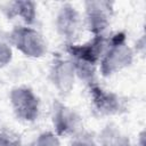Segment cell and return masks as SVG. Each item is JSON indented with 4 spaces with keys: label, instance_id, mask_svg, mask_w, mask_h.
Listing matches in <instances>:
<instances>
[{
    "label": "cell",
    "instance_id": "cell-14",
    "mask_svg": "<svg viewBox=\"0 0 146 146\" xmlns=\"http://www.w3.org/2000/svg\"><path fill=\"white\" fill-rule=\"evenodd\" d=\"M11 59V50L10 48L0 41V67L7 65Z\"/></svg>",
    "mask_w": 146,
    "mask_h": 146
},
{
    "label": "cell",
    "instance_id": "cell-7",
    "mask_svg": "<svg viewBox=\"0 0 146 146\" xmlns=\"http://www.w3.org/2000/svg\"><path fill=\"white\" fill-rule=\"evenodd\" d=\"M86 21L88 30L94 35H102L111 24L113 16V2L110 1H87Z\"/></svg>",
    "mask_w": 146,
    "mask_h": 146
},
{
    "label": "cell",
    "instance_id": "cell-15",
    "mask_svg": "<svg viewBox=\"0 0 146 146\" xmlns=\"http://www.w3.org/2000/svg\"><path fill=\"white\" fill-rule=\"evenodd\" d=\"M70 146H98L89 136L87 135H79L75 137V139L72 141Z\"/></svg>",
    "mask_w": 146,
    "mask_h": 146
},
{
    "label": "cell",
    "instance_id": "cell-6",
    "mask_svg": "<svg viewBox=\"0 0 146 146\" xmlns=\"http://www.w3.org/2000/svg\"><path fill=\"white\" fill-rule=\"evenodd\" d=\"M52 124L57 136L76 137L82 133L81 116L59 100H55L52 105Z\"/></svg>",
    "mask_w": 146,
    "mask_h": 146
},
{
    "label": "cell",
    "instance_id": "cell-10",
    "mask_svg": "<svg viewBox=\"0 0 146 146\" xmlns=\"http://www.w3.org/2000/svg\"><path fill=\"white\" fill-rule=\"evenodd\" d=\"M2 10L8 19L18 16L27 25H32L36 17L35 3L33 1H11L6 3Z\"/></svg>",
    "mask_w": 146,
    "mask_h": 146
},
{
    "label": "cell",
    "instance_id": "cell-3",
    "mask_svg": "<svg viewBox=\"0 0 146 146\" xmlns=\"http://www.w3.org/2000/svg\"><path fill=\"white\" fill-rule=\"evenodd\" d=\"M88 92L91 110L98 116L120 114L125 108L123 100L117 94L104 89L95 81L88 84Z\"/></svg>",
    "mask_w": 146,
    "mask_h": 146
},
{
    "label": "cell",
    "instance_id": "cell-4",
    "mask_svg": "<svg viewBox=\"0 0 146 146\" xmlns=\"http://www.w3.org/2000/svg\"><path fill=\"white\" fill-rule=\"evenodd\" d=\"M11 43L27 57L38 58L47 51V44L42 35L30 26H16L10 33Z\"/></svg>",
    "mask_w": 146,
    "mask_h": 146
},
{
    "label": "cell",
    "instance_id": "cell-11",
    "mask_svg": "<svg viewBox=\"0 0 146 146\" xmlns=\"http://www.w3.org/2000/svg\"><path fill=\"white\" fill-rule=\"evenodd\" d=\"M98 146H131L128 137L121 133V131L112 125H106L98 136Z\"/></svg>",
    "mask_w": 146,
    "mask_h": 146
},
{
    "label": "cell",
    "instance_id": "cell-13",
    "mask_svg": "<svg viewBox=\"0 0 146 146\" xmlns=\"http://www.w3.org/2000/svg\"><path fill=\"white\" fill-rule=\"evenodd\" d=\"M32 146H60V144H59V139L57 138V135L47 131L41 133L34 140Z\"/></svg>",
    "mask_w": 146,
    "mask_h": 146
},
{
    "label": "cell",
    "instance_id": "cell-2",
    "mask_svg": "<svg viewBox=\"0 0 146 146\" xmlns=\"http://www.w3.org/2000/svg\"><path fill=\"white\" fill-rule=\"evenodd\" d=\"M125 33L116 32L107 39V46L100 58V73L110 76L131 65L133 52L125 42Z\"/></svg>",
    "mask_w": 146,
    "mask_h": 146
},
{
    "label": "cell",
    "instance_id": "cell-9",
    "mask_svg": "<svg viewBox=\"0 0 146 146\" xmlns=\"http://www.w3.org/2000/svg\"><path fill=\"white\" fill-rule=\"evenodd\" d=\"M50 80L59 94H68L74 86L75 71L71 59H64L62 57H56L52 60L50 68Z\"/></svg>",
    "mask_w": 146,
    "mask_h": 146
},
{
    "label": "cell",
    "instance_id": "cell-1",
    "mask_svg": "<svg viewBox=\"0 0 146 146\" xmlns=\"http://www.w3.org/2000/svg\"><path fill=\"white\" fill-rule=\"evenodd\" d=\"M106 46L107 39L104 34L94 35L91 40L82 44H66V51L72 58L71 62L74 66L75 74L88 84L94 82L95 67L100 60Z\"/></svg>",
    "mask_w": 146,
    "mask_h": 146
},
{
    "label": "cell",
    "instance_id": "cell-5",
    "mask_svg": "<svg viewBox=\"0 0 146 146\" xmlns=\"http://www.w3.org/2000/svg\"><path fill=\"white\" fill-rule=\"evenodd\" d=\"M9 98L17 119L24 122H33L38 117L40 102L31 88L16 87L10 91Z\"/></svg>",
    "mask_w": 146,
    "mask_h": 146
},
{
    "label": "cell",
    "instance_id": "cell-8",
    "mask_svg": "<svg viewBox=\"0 0 146 146\" xmlns=\"http://www.w3.org/2000/svg\"><path fill=\"white\" fill-rule=\"evenodd\" d=\"M57 32L62 38H65L68 43H74L79 38L82 27V21L78 10L70 3L60 7L56 18Z\"/></svg>",
    "mask_w": 146,
    "mask_h": 146
},
{
    "label": "cell",
    "instance_id": "cell-12",
    "mask_svg": "<svg viewBox=\"0 0 146 146\" xmlns=\"http://www.w3.org/2000/svg\"><path fill=\"white\" fill-rule=\"evenodd\" d=\"M0 146H24L23 141L15 131L7 129V128H0Z\"/></svg>",
    "mask_w": 146,
    "mask_h": 146
}]
</instances>
